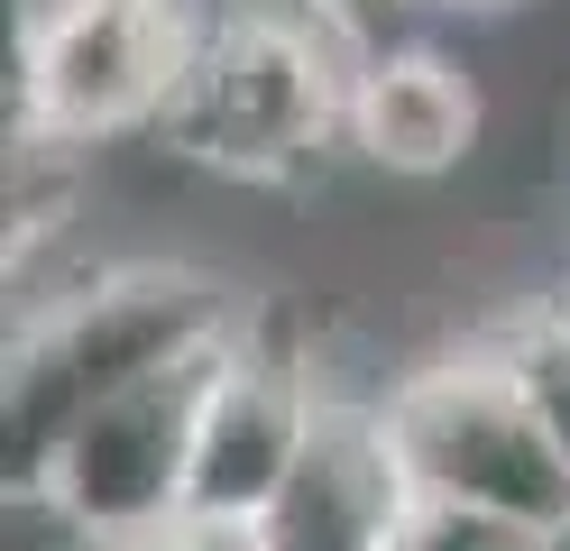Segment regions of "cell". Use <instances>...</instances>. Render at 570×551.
<instances>
[{"mask_svg": "<svg viewBox=\"0 0 570 551\" xmlns=\"http://www.w3.org/2000/svg\"><path fill=\"white\" fill-rule=\"evenodd\" d=\"M350 65L360 47L304 0H239L194 19V56L157 110V147L230 184H295L350 147Z\"/></svg>", "mask_w": 570, "mask_h": 551, "instance_id": "obj_1", "label": "cell"}, {"mask_svg": "<svg viewBox=\"0 0 570 551\" xmlns=\"http://www.w3.org/2000/svg\"><path fill=\"white\" fill-rule=\"evenodd\" d=\"M248 304L230 285H212L194 267H111L75 294H56L10 341V395H0V432H10V496L38 488V469L56 460V441L75 432L92 404H111L120 386L157 377V367L194 358L212 341H230Z\"/></svg>", "mask_w": 570, "mask_h": 551, "instance_id": "obj_2", "label": "cell"}, {"mask_svg": "<svg viewBox=\"0 0 570 551\" xmlns=\"http://www.w3.org/2000/svg\"><path fill=\"white\" fill-rule=\"evenodd\" d=\"M377 404H386V441H396V469L414 496L479 505V514L570 542V460L543 432L533 395L515 386V367L497 358V341L405 367Z\"/></svg>", "mask_w": 570, "mask_h": 551, "instance_id": "obj_3", "label": "cell"}, {"mask_svg": "<svg viewBox=\"0 0 570 551\" xmlns=\"http://www.w3.org/2000/svg\"><path fill=\"white\" fill-rule=\"evenodd\" d=\"M185 56V0H38L19 19V138L92 147L120 129H157Z\"/></svg>", "mask_w": 570, "mask_h": 551, "instance_id": "obj_4", "label": "cell"}, {"mask_svg": "<svg viewBox=\"0 0 570 551\" xmlns=\"http://www.w3.org/2000/svg\"><path fill=\"white\" fill-rule=\"evenodd\" d=\"M222 350L230 341H212L194 358L157 367V377L120 386L111 404H92V414L56 441V460L38 469L28 505H47L56 524H75L83 542L129 533V524H157V514H185L194 441H203V395H212Z\"/></svg>", "mask_w": 570, "mask_h": 551, "instance_id": "obj_5", "label": "cell"}, {"mask_svg": "<svg viewBox=\"0 0 570 551\" xmlns=\"http://www.w3.org/2000/svg\"><path fill=\"white\" fill-rule=\"evenodd\" d=\"M313 414H323V377L313 358L267 331L248 313L230 331L222 367H212V395H203V441H194V488H185V514L222 524L248 542V524L267 514V496L285 488V469L304 460L313 441Z\"/></svg>", "mask_w": 570, "mask_h": 551, "instance_id": "obj_6", "label": "cell"}, {"mask_svg": "<svg viewBox=\"0 0 570 551\" xmlns=\"http://www.w3.org/2000/svg\"><path fill=\"white\" fill-rule=\"evenodd\" d=\"M405 505L414 488L396 469V441H386V404L323 395L304 460L285 469V488L267 496L239 551H386Z\"/></svg>", "mask_w": 570, "mask_h": 551, "instance_id": "obj_7", "label": "cell"}, {"mask_svg": "<svg viewBox=\"0 0 570 551\" xmlns=\"http://www.w3.org/2000/svg\"><path fill=\"white\" fill-rule=\"evenodd\" d=\"M350 147L386 175H451L479 147V83L433 47H360L350 65Z\"/></svg>", "mask_w": 570, "mask_h": 551, "instance_id": "obj_8", "label": "cell"}, {"mask_svg": "<svg viewBox=\"0 0 570 551\" xmlns=\"http://www.w3.org/2000/svg\"><path fill=\"white\" fill-rule=\"evenodd\" d=\"M497 358L515 367V386L533 395V414H543V432L561 441V460H570V313H524L507 331H488Z\"/></svg>", "mask_w": 570, "mask_h": 551, "instance_id": "obj_9", "label": "cell"}, {"mask_svg": "<svg viewBox=\"0 0 570 551\" xmlns=\"http://www.w3.org/2000/svg\"><path fill=\"white\" fill-rule=\"evenodd\" d=\"M386 551H570V542L561 533H533V524H507V514H479V505L414 496Z\"/></svg>", "mask_w": 570, "mask_h": 551, "instance_id": "obj_10", "label": "cell"}, {"mask_svg": "<svg viewBox=\"0 0 570 551\" xmlns=\"http://www.w3.org/2000/svg\"><path fill=\"white\" fill-rule=\"evenodd\" d=\"M92 551H239V533H222V524H203V514H157V524L101 533Z\"/></svg>", "mask_w": 570, "mask_h": 551, "instance_id": "obj_11", "label": "cell"}, {"mask_svg": "<svg viewBox=\"0 0 570 551\" xmlns=\"http://www.w3.org/2000/svg\"><path fill=\"white\" fill-rule=\"evenodd\" d=\"M313 19H332L350 47H396V19L423 10V0H304Z\"/></svg>", "mask_w": 570, "mask_h": 551, "instance_id": "obj_12", "label": "cell"}, {"mask_svg": "<svg viewBox=\"0 0 570 551\" xmlns=\"http://www.w3.org/2000/svg\"><path fill=\"white\" fill-rule=\"evenodd\" d=\"M423 10H507V0H423Z\"/></svg>", "mask_w": 570, "mask_h": 551, "instance_id": "obj_13", "label": "cell"}]
</instances>
